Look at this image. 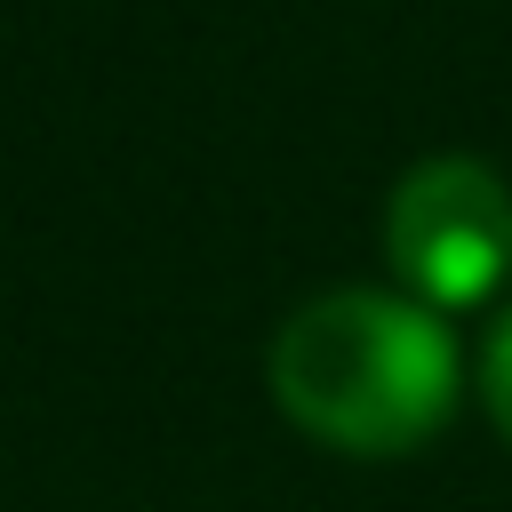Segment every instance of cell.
Instances as JSON below:
<instances>
[{"instance_id":"1","label":"cell","mask_w":512,"mask_h":512,"mask_svg":"<svg viewBox=\"0 0 512 512\" xmlns=\"http://www.w3.org/2000/svg\"><path fill=\"white\" fill-rule=\"evenodd\" d=\"M264 384L304 440L336 456H408L456 416L464 360L448 320L408 288H320L280 320Z\"/></svg>"},{"instance_id":"2","label":"cell","mask_w":512,"mask_h":512,"mask_svg":"<svg viewBox=\"0 0 512 512\" xmlns=\"http://www.w3.org/2000/svg\"><path fill=\"white\" fill-rule=\"evenodd\" d=\"M392 280L432 312H472L512 280V184L472 152H432L384 208Z\"/></svg>"},{"instance_id":"3","label":"cell","mask_w":512,"mask_h":512,"mask_svg":"<svg viewBox=\"0 0 512 512\" xmlns=\"http://www.w3.org/2000/svg\"><path fill=\"white\" fill-rule=\"evenodd\" d=\"M480 400H488L496 432L512 440V304L496 312V328H488V344H480Z\"/></svg>"}]
</instances>
